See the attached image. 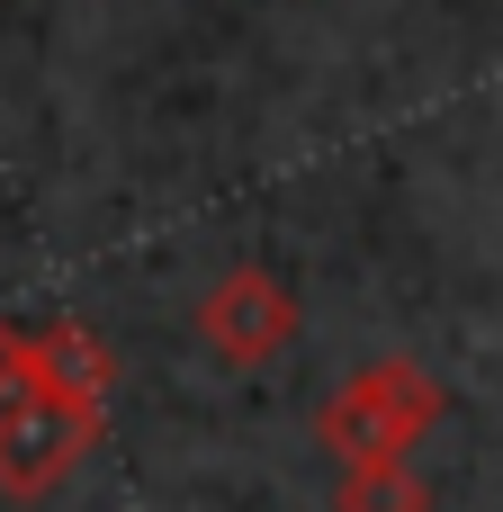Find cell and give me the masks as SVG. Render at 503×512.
I'll use <instances>...</instances> for the list:
<instances>
[{"label":"cell","mask_w":503,"mask_h":512,"mask_svg":"<svg viewBox=\"0 0 503 512\" xmlns=\"http://www.w3.org/2000/svg\"><path fill=\"white\" fill-rule=\"evenodd\" d=\"M36 387L99 414L108 387H117V360H108V342H99L90 324H45V333H36Z\"/></svg>","instance_id":"obj_4"},{"label":"cell","mask_w":503,"mask_h":512,"mask_svg":"<svg viewBox=\"0 0 503 512\" xmlns=\"http://www.w3.org/2000/svg\"><path fill=\"white\" fill-rule=\"evenodd\" d=\"M198 342L225 360V369H261L297 342V297L270 279V270H225L198 306Z\"/></svg>","instance_id":"obj_3"},{"label":"cell","mask_w":503,"mask_h":512,"mask_svg":"<svg viewBox=\"0 0 503 512\" xmlns=\"http://www.w3.org/2000/svg\"><path fill=\"white\" fill-rule=\"evenodd\" d=\"M99 441V414L90 405H63V396H18L0 414V495H54Z\"/></svg>","instance_id":"obj_2"},{"label":"cell","mask_w":503,"mask_h":512,"mask_svg":"<svg viewBox=\"0 0 503 512\" xmlns=\"http://www.w3.org/2000/svg\"><path fill=\"white\" fill-rule=\"evenodd\" d=\"M18 396H36V333H9V324H0V414H9Z\"/></svg>","instance_id":"obj_6"},{"label":"cell","mask_w":503,"mask_h":512,"mask_svg":"<svg viewBox=\"0 0 503 512\" xmlns=\"http://www.w3.org/2000/svg\"><path fill=\"white\" fill-rule=\"evenodd\" d=\"M333 512H432V486L414 477V459H360L342 468Z\"/></svg>","instance_id":"obj_5"},{"label":"cell","mask_w":503,"mask_h":512,"mask_svg":"<svg viewBox=\"0 0 503 512\" xmlns=\"http://www.w3.org/2000/svg\"><path fill=\"white\" fill-rule=\"evenodd\" d=\"M432 423H441V387H432L414 360H369V369H351V378L324 396V414H315V432H324V450H333L342 468H360V459H414V450L432 441Z\"/></svg>","instance_id":"obj_1"}]
</instances>
